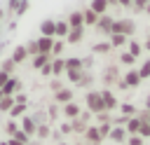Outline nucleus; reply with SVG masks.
<instances>
[{
  "label": "nucleus",
  "mask_w": 150,
  "mask_h": 145,
  "mask_svg": "<svg viewBox=\"0 0 150 145\" xmlns=\"http://www.w3.org/2000/svg\"><path fill=\"white\" fill-rule=\"evenodd\" d=\"M112 33H120V35H124V37H131V35L136 33V21H134V19H115ZM112 33H110V35H112Z\"/></svg>",
  "instance_id": "nucleus-1"
},
{
  "label": "nucleus",
  "mask_w": 150,
  "mask_h": 145,
  "mask_svg": "<svg viewBox=\"0 0 150 145\" xmlns=\"http://www.w3.org/2000/svg\"><path fill=\"white\" fill-rule=\"evenodd\" d=\"M84 103H87V110H89L91 115L105 112V110H103V98H101V91H87Z\"/></svg>",
  "instance_id": "nucleus-2"
},
{
  "label": "nucleus",
  "mask_w": 150,
  "mask_h": 145,
  "mask_svg": "<svg viewBox=\"0 0 150 145\" xmlns=\"http://www.w3.org/2000/svg\"><path fill=\"white\" fill-rule=\"evenodd\" d=\"M101 98H103V110L105 112H112L115 108H120V103H117V98L110 89H101Z\"/></svg>",
  "instance_id": "nucleus-3"
},
{
  "label": "nucleus",
  "mask_w": 150,
  "mask_h": 145,
  "mask_svg": "<svg viewBox=\"0 0 150 145\" xmlns=\"http://www.w3.org/2000/svg\"><path fill=\"white\" fill-rule=\"evenodd\" d=\"M112 23H115V19L108 16V14H103V16H98V23H96L94 28H96L98 33H103V35L110 37V33H112Z\"/></svg>",
  "instance_id": "nucleus-4"
},
{
  "label": "nucleus",
  "mask_w": 150,
  "mask_h": 145,
  "mask_svg": "<svg viewBox=\"0 0 150 145\" xmlns=\"http://www.w3.org/2000/svg\"><path fill=\"white\" fill-rule=\"evenodd\" d=\"M61 115L66 117V119H77L80 115H82V110H80V105L75 103V101H70V103H66V105H61Z\"/></svg>",
  "instance_id": "nucleus-5"
},
{
  "label": "nucleus",
  "mask_w": 150,
  "mask_h": 145,
  "mask_svg": "<svg viewBox=\"0 0 150 145\" xmlns=\"http://www.w3.org/2000/svg\"><path fill=\"white\" fill-rule=\"evenodd\" d=\"M40 35L42 37H56V21L54 19L40 21Z\"/></svg>",
  "instance_id": "nucleus-6"
},
{
  "label": "nucleus",
  "mask_w": 150,
  "mask_h": 145,
  "mask_svg": "<svg viewBox=\"0 0 150 145\" xmlns=\"http://www.w3.org/2000/svg\"><path fill=\"white\" fill-rule=\"evenodd\" d=\"M19 89H21V82H19V77H14V75H12V77L5 82V87H2L0 91H2L5 96H16V94H19Z\"/></svg>",
  "instance_id": "nucleus-7"
},
{
  "label": "nucleus",
  "mask_w": 150,
  "mask_h": 145,
  "mask_svg": "<svg viewBox=\"0 0 150 145\" xmlns=\"http://www.w3.org/2000/svg\"><path fill=\"white\" fill-rule=\"evenodd\" d=\"M82 136H84L87 145H101V143H103V138H101V133H98V126H87V131H84Z\"/></svg>",
  "instance_id": "nucleus-8"
},
{
  "label": "nucleus",
  "mask_w": 150,
  "mask_h": 145,
  "mask_svg": "<svg viewBox=\"0 0 150 145\" xmlns=\"http://www.w3.org/2000/svg\"><path fill=\"white\" fill-rule=\"evenodd\" d=\"M19 129L33 138V136H35V131H38V124H35V119H33L30 115H23V117H21V126H19Z\"/></svg>",
  "instance_id": "nucleus-9"
},
{
  "label": "nucleus",
  "mask_w": 150,
  "mask_h": 145,
  "mask_svg": "<svg viewBox=\"0 0 150 145\" xmlns=\"http://www.w3.org/2000/svg\"><path fill=\"white\" fill-rule=\"evenodd\" d=\"M112 143H117V145H122V143H127V138H129V133H127V129L124 126H112L110 129V136H108Z\"/></svg>",
  "instance_id": "nucleus-10"
},
{
  "label": "nucleus",
  "mask_w": 150,
  "mask_h": 145,
  "mask_svg": "<svg viewBox=\"0 0 150 145\" xmlns=\"http://www.w3.org/2000/svg\"><path fill=\"white\" fill-rule=\"evenodd\" d=\"M122 77H120V72H117V68L115 65H108L105 68V72H103V84L105 87H110V84H117Z\"/></svg>",
  "instance_id": "nucleus-11"
},
{
  "label": "nucleus",
  "mask_w": 150,
  "mask_h": 145,
  "mask_svg": "<svg viewBox=\"0 0 150 145\" xmlns=\"http://www.w3.org/2000/svg\"><path fill=\"white\" fill-rule=\"evenodd\" d=\"M54 40L56 37H38V54H49L52 56V47H54Z\"/></svg>",
  "instance_id": "nucleus-12"
},
{
  "label": "nucleus",
  "mask_w": 150,
  "mask_h": 145,
  "mask_svg": "<svg viewBox=\"0 0 150 145\" xmlns=\"http://www.w3.org/2000/svg\"><path fill=\"white\" fill-rule=\"evenodd\" d=\"M73 101V89H59L56 94H54V103L56 105H66V103H70Z\"/></svg>",
  "instance_id": "nucleus-13"
},
{
  "label": "nucleus",
  "mask_w": 150,
  "mask_h": 145,
  "mask_svg": "<svg viewBox=\"0 0 150 145\" xmlns=\"http://www.w3.org/2000/svg\"><path fill=\"white\" fill-rule=\"evenodd\" d=\"M66 21H68L70 28H84V19H82V12H80V9H77V12H70Z\"/></svg>",
  "instance_id": "nucleus-14"
},
{
  "label": "nucleus",
  "mask_w": 150,
  "mask_h": 145,
  "mask_svg": "<svg viewBox=\"0 0 150 145\" xmlns=\"http://www.w3.org/2000/svg\"><path fill=\"white\" fill-rule=\"evenodd\" d=\"M122 80H124V84H127V87H138V84L143 82V80H141V75H138V70H134V68H131V70H127V75H124Z\"/></svg>",
  "instance_id": "nucleus-15"
},
{
  "label": "nucleus",
  "mask_w": 150,
  "mask_h": 145,
  "mask_svg": "<svg viewBox=\"0 0 150 145\" xmlns=\"http://www.w3.org/2000/svg\"><path fill=\"white\" fill-rule=\"evenodd\" d=\"M82 37H84V28H70L68 35H66V42L77 44V42H82Z\"/></svg>",
  "instance_id": "nucleus-16"
},
{
  "label": "nucleus",
  "mask_w": 150,
  "mask_h": 145,
  "mask_svg": "<svg viewBox=\"0 0 150 145\" xmlns=\"http://www.w3.org/2000/svg\"><path fill=\"white\" fill-rule=\"evenodd\" d=\"M9 58H12V61H14L16 65H19V63H23V61L28 58V51H26V47H23V44L14 47V51H12V56H9Z\"/></svg>",
  "instance_id": "nucleus-17"
},
{
  "label": "nucleus",
  "mask_w": 150,
  "mask_h": 145,
  "mask_svg": "<svg viewBox=\"0 0 150 145\" xmlns=\"http://www.w3.org/2000/svg\"><path fill=\"white\" fill-rule=\"evenodd\" d=\"M108 7H110V5H108L105 0H91V2H89V9H91V12H96L98 16L108 14Z\"/></svg>",
  "instance_id": "nucleus-18"
},
{
  "label": "nucleus",
  "mask_w": 150,
  "mask_h": 145,
  "mask_svg": "<svg viewBox=\"0 0 150 145\" xmlns=\"http://www.w3.org/2000/svg\"><path fill=\"white\" fill-rule=\"evenodd\" d=\"M52 61V56L49 54H38V56H33V61H30V65L35 68V70H42L47 63Z\"/></svg>",
  "instance_id": "nucleus-19"
},
{
  "label": "nucleus",
  "mask_w": 150,
  "mask_h": 145,
  "mask_svg": "<svg viewBox=\"0 0 150 145\" xmlns=\"http://www.w3.org/2000/svg\"><path fill=\"white\" fill-rule=\"evenodd\" d=\"M66 72V58H52V75L54 77H59V75H63Z\"/></svg>",
  "instance_id": "nucleus-20"
},
{
  "label": "nucleus",
  "mask_w": 150,
  "mask_h": 145,
  "mask_svg": "<svg viewBox=\"0 0 150 145\" xmlns=\"http://www.w3.org/2000/svg\"><path fill=\"white\" fill-rule=\"evenodd\" d=\"M82 19H84V28H87V26H96V23H98V14H96V12H91L89 7H87V9H82Z\"/></svg>",
  "instance_id": "nucleus-21"
},
{
  "label": "nucleus",
  "mask_w": 150,
  "mask_h": 145,
  "mask_svg": "<svg viewBox=\"0 0 150 145\" xmlns=\"http://www.w3.org/2000/svg\"><path fill=\"white\" fill-rule=\"evenodd\" d=\"M127 51H129L134 58H138V56H141V51H143V44H141L138 40H129V42H127Z\"/></svg>",
  "instance_id": "nucleus-22"
},
{
  "label": "nucleus",
  "mask_w": 150,
  "mask_h": 145,
  "mask_svg": "<svg viewBox=\"0 0 150 145\" xmlns=\"http://www.w3.org/2000/svg\"><path fill=\"white\" fill-rule=\"evenodd\" d=\"M26 108H28V105H23V103H14V108L7 112L9 119H21V117L26 115Z\"/></svg>",
  "instance_id": "nucleus-23"
},
{
  "label": "nucleus",
  "mask_w": 150,
  "mask_h": 145,
  "mask_svg": "<svg viewBox=\"0 0 150 145\" xmlns=\"http://www.w3.org/2000/svg\"><path fill=\"white\" fill-rule=\"evenodd\" d=\"M124 126H127V133H129V136H138V129H141V119H138V117H131V119H129Z\"/></svg>",
  "instance_id": "nucleus-24"
},
{
  "label": "nucleus",
  "mask_w": 150,
  "mask_h": 145,
  "mask_svg": "<svg viewBox=\"0 0 150 145\" xmlns=\"http://www.w3.org/2000/svg\"><path fill=\"white\" fill-rule=\"evenodd\" d=\"M68 30H70L68 21H56V40H66Z\"/></svg>",
  "instance_id": "nucleus-25"
},
{
  "label": "nucleus",
  "mask_w": 150,
  "mask_h": 145,
  "mask_svg": "<svg viewBox=\"0 0 150 145\" xmlns=\"http://www.w3.org/2000/svg\"><path fill=\"white\" fill-rule=\"evenodd\" d=\"M108 42H110V47H124V44L129 42V37H124V35H120V33H112Z\"/></svg>",
  "instance_id": "nucleus-26"
},
{
  "label": "nucleus",
  "mask_w": 150,
  "mask_h": 145,
  "mask_svg": "<svg viewBox=\"0 0 150 145\" xmlns=\"http://www.w3.org/2000/svg\"><path fill=\"white\" fill-rule=\"evenodd\" d=\"M66 70H84L82 68V58H77V56L66 58Z\"/></svg>",
  "instance_id": "nucleus-27"
},
{
  "label": "nucleus",
  "mask_w": 150,
  "mask_h": 145,
  "mask_svg": "<svg viewBox=\"0 0 150 145\" xmlns=\"http://www.w3.org/2000/svg\"><path fill=\"white\" fill-rule=\"evenodd\" d=\"M49 136H52L49 124H40V126H38V131H35V138H38V140H45V138H49Z\"/></svg>",
  "instance_id": "nucleus-28"
},
{
  "label": "nucleus",
  "mask_w": 150,
  "mask_h": 145,
  "mask_svg": "<svg viewBox=\"0 0 150 145\" xmlns=\"http://www.w3.org/2000/svg\"><path fill=\"white\" fill-rule=\"evenodd\" d=\"M14 96H2V101H0V112H9L12 108H14Z\"/></svg>",
  "instance_id": "nucleus-29"
},
{
  "label": "nucleus",
  "mask_w": 150,
  "mask_h": 145,
  "mask_svg": "<svg viewBox=\"0 0 150 145\" xmlns=\"http://www.w3.org/2000/svg\"><path fill=\"white\" fill-rule=\"evenodd\" d=\"M110 49H112V47H110V42H96V44L91 47V51H94V54H108Z\"/></svg>",
  "instance_id": "nucleus-30"
},
{
  "label": "nucleus",
  "mask_w": 150,
  "mask_h": 145,
  "mask_svg": "<svg viewBox=\"0 0 150 145\" xmlns=\"http://www.w3.org/2000/svg\"><path fill=\"white\" fill-rule=\"evenodd\" d=\"M14 68H16V63H14L12 58H5V61L0 63V70L7 72V75H14Z\"/></svg>",
  "instance_id": "nucleus-31"
},
{
  "label": "nucleus",
  "mask_w": 150,
  "mask_h": 145,
  "mask_svg": "<svg viewBox=\"0 0 150 145\" xmlns=\"http://www.w3.org/2000/svg\"><path fill=\"white\" fill-rule=\"evenodd\" d=\"M82 75H84V70H66V77H68L73 84H77V82L82 80Z\"/></svg>",
  "instance_id": "nucleus-32"
},
{
  "label": "nucleus",
  "mask_w": 150,
  "mask_h": 145,
  "mask_svg": "<svg viewBox=\"0 0 150 145\" xmlns=\"http://www.w3.org/2000/svg\"><path fill=\"white\" fill-rule=\"evenodd\" d=\"M120 110H122V115H124V117H136V112H138L131 103H122V105H120Z\"/></svg>",
  "instance_id": "nucleus-33"
},
{
  "label": "nucleus",
  "mask_w": 150,
  "mask_h": 145,
  "mask_svg": "<svg viewBox=\"0 0 150 145\" xmlns=\"http://www.w3.org/2000/svg\"><path fill=\"white\" fill-rule=\"evenodd\" d=\"M138 75H141V80H148V77H150V58H145V61L141 63Z\"/></svg>",
  "instance_id": "nucleus-34"
},
{
  "label": "nucleus",
  "mask_w": 150,
  "mask_h": 145,
  "mask_svg": "<svg viewBox=\"0 0 150 145\" xmlns=\"http://www.w3.org/2000/svg\"><path fill=\"white\" fill-rule=\"evenodd\" d=\"M23 47H26V51H28V56H30V58H33V56H38V40H30V42H26Z\"/></svg>",
  "instance_id": "nucleus-35"
},
{
  "label": "nucleus",
  "mask_w": 150,
  "mask_h": 145,
  "mask_svg": "<svg viewBox=\"0 0 150 145\" xmlns=\"http://www.w3.org/2000/svg\"><path fill=\"white\" fill-rule=\"evenodd\" d=\"M63 51V40H54V47H52V58H59Z\"/></svg>",
  "instance_id": "nucleus-36"
},
{
  "label": "nucleus",
  "mask_w": 150,
  "mask_h": 145,
  "mask_svg": "<svg viewBox=\"0 0 150 145\" xmlns=\"http://www.w3.org/2000/svg\"><path fill=\"white\" fill-rule=\"evenodd\" d=\"M28 7H30V2H28V0H21V2H19V7H16V12H14V16H16V19H19V16H23V14L28 12Z\"/></svg>",
  "instance_id": "nucleus-37"
},
{
  "label": "nucleus",
  "mask_w": 150,
  "mask_h": 145,
  "mask_svg": "<svg viewBox=\"0 0 150 145\" xmlns=\"http://www.w3.org/2000/svg\"><path fill=\"white\" fill-rule=\"evenodd\" d=\"M120 63H124V65H134V63H136V58H134L129 51H122V54H120Z\"/></svg>",
  "instance_id": "nucleus-38"
},
{
  "label": "nucleus",
  "mask_w": 150,
  "mask_h": 145,
  "mask_svg": "<svg viewBox=\"0 0 150 145\" xmlns=\"http://www.w3.org/2000/svg\"><path fill=\"white\" fill-rule=\"evenodd\" d=\"M5 131H7V133H9V138H12V136L19 131V124H16V119H9V122L5 124Z\"/></svg>",
  "instance_id": "nucleus-39"
},
{
  "label": "nucleus",
  "mask_w": 150,
  "mask_h": 145,
  "mask_svg": "<svg viewBox=\"0 0 150 145\" xmlns=\"http://www.w3.org/2000/svg\"><path fill=\"white\" fill-rule=\"evenodd\" d=\"M12 138H16V140H19L21 145H28V143H30V136H28V133H23L21 129H19V131H16V133H14Z\"/></svg>",
  "instance_id": "nucleus-40"
},
{
  "label": "nucleus",
  "mask_w": 150,
  "mask_h": 145,
  "mask_svg": "<svg viewBox=\"0 0 150 145\" xmlns=\"http://www.w3.org/2000/svg\"><path fill=\"white\" fill-rule=\"evenodd\" d=\"M91 82H94V77H91V72H87V70H84V75H82V80L77 82V87H89Z\"/></svg>",
  "instance_id": "nucleus-41"
},
{
  "label": "nucleus",
  "mask_w": 150,
  "mask_h": 145,
  "mask_svg": "<svg viewBox=\"0 0 150 145\" xmlns=\"http://www.w3.org/2000/svg\"><path fill=\"white\" fill-rule=\"evenodd\" d=\"M138 136H141V138H150V124H148V122H141Z\"/></svg>",
  "instance_id": "nucleus-42"
},
{
  "label": "nucleus",
  "mask_w": 150,
  "mask_h": 145,
  "mask_svg": "<svg viewBox=\"0 0 150 145\" xmlns=\"http://www.w3.org/2000/svg\"><path fill=\"white\" fill-rule=\"evenodd\" d=\"M47 115H49V119H56L59 115H61V108L54 103V105H49V110H47Z\"/></svg>",
  "instance_id": "nucleus-43"
},
{
  "label": "nucleus",
  "mask_w": 150,
  "mask_h": 145,
  "mask_svg": "<svg viewBox=\"0 0 150 145\" xmlns=\"http://www.w3.org/2000/svg\"><path fill=\"white\" fill-rule=\"evenodd\" d=\"M110 129H112V124H98V133H101V138H108V136H110Z\"/></svg>",
  "instance_id": "nucleus-44"
},
{
  "label": "nucleus",
  "mask_w": 150,
  "mask_h": 145,
  "mask_svg": "<svg viewBox=\"0 0 150 145\" xmlns=\"http://www.w3.org/2000/svg\"><path fill=\"white\" fill-rule=\"evenodd\" d=\"M127 145H143V138L141 136H129L127 138Z\"/></svg>",
  "instance_id": "nucleus-45"
},
{
  "label": "nucleus",
  "mask_w": 150,
  "mask_h": 145,
  "mask_svg": "<svg viewBox=\"0 0 150 145\" xmlns=\"http://www.w3.org/2000/svg\"><path fill=\"white\" fill-rule=\"evenodd\" d=\"M68 133H73V126H70V122L61 124V136H68Z\"/></svg>",
  "instance_id": "nucleus-46"
},
{
  "label": "nucleus",
  "mask_w": 150,
  "mask_h": 145,
  "mask_svg": "<svg viewBox=\"0 0 150 145\" xmlns=\"http://www.w3.org/2000/svg\"><path fill=\"white\" fill-rule=\"evenodd\" d=\"M14 101H16V103H23V105H28V96H26V94H16V96H14Z\"/></svg>",
  "instance_id": "nucleus-47"
},
{
  "label": "nucleus",
  "mask_w": 150,
  "mask_h": 145,
  "mask_svg": "<svg viewBox=\"0 0 150 145\" xmlns=\"http://www.w3.org/2000/svg\"><path fill=\"white\" fill-rule=\"evenodd\" d=\"M19 2H21V0H9V2H7V9L14 14V12H16V7H19Z\"/></svg>",
  "instance_id": "nucleus-48"
},
{
  "label": "nucleus",
  "mask_w": 150,
  "mask_h": 145,
  "mask_svg": "<svg viewBox=\"0 0 150 145\" xmlns=\"http://www.w3.org/2000/svg\"><path fill=\"white\" fill-rule=\"evenodd\" d=\"M40 75H45V77H49V75H52V61H49V63H47V65L40 70Z\"/></svg>",
  "instance_id": "nucleus-49"
},
{
  "label": "nucleus",
  "mask_w": 150,
  "mask_h": 145,
  "mask_svg": "<svg viewBox=\"0 0 150 145\" xmlns=\"http://www.w3.org/2000/svg\"><path fill=\"white\" fill-rule=\"evenodd\" d=\"M49 87H52V91H54V94H56V91H59V89H63V87H61V82H59V80H52V84H49Z\"/></svg>",
  "instance_id": "nucleus-50"
},
{
  "label": "nucleus",
  "mask_w": 150,
  "mask_h": 145,
  "mask_svg": "<svg viewBox=\"0 0 150 145\" xmlns=\"http://www.w3.org/2000/svg\"><path fill=\"white\" fill-rule=\"evenodd\" d=\"M9 77H12V75H7V72H2V70H0V89L5 87V82H7Z\"/></svg>",
  "instance_id": "nucleus-51"
},
{
  "label": "nucleus",
  "mask_w": 150,
  "mask_h": 145,
  "mask_svg": "<svg viewBox=\"0 0 150 145\" xmlns=\"http://www.w3.org/2000/svg\"><path fill=\"white\" fill-rule=\"evenodd\" d=\"M120 7H131V0H117Z\"/></svg>",
  "instance_id": "nucleus-52"
},
{
  "label": "nucleus",
  "mask_w": 150,
  "mask_h": 145,
  "mask_svg": "<svg viewBox=\"0 0 150 145\" xmlns=\"http://www.w3.org/2000/svg\"><path fill=\"white\" fill-rule=\"evenodd\" d=\"M7 145H21V143H19L16 138H9V140H7Z\"/></svg>",
  "instance_id": "nucleus-53"
},
{
  "label": "nucleus",
  "mask_w": 150,
  "mask_h": 145,
  "mask_svg": "<svg viewBox=\"0 0 150 145\" xmlns=\"http://www.w3.org/2000/svg\"><path fill=\"white\" fill-rule=\"evenodd\" d=\"M2 19H5V9H0V26H2Z\"/></svg>",
  "instance_id": "nucleus-54"
},
{
  "label": "nucleus",
  "mask_w": 150,
  "mask_h": 145,
  "mask_svg": "<svg viewBox=\"0 0 150 145\" xmlns=\"http://www.w3.org/2000/svg\"><path fill=\"white\" fill-rule=\"evenodd\" d=\"M145 108H148V112H150V96H148V101H145Z\"/></svg>",
  "instance_id": "nucleus-55"
},
{
  "label": "nucleus",
  "mask_w": 150,
  "mask_h": 145,
  "mask_svg": "<svg viewBox=\"0 0 150 145\" xmlns=\"http://www.w3.org/2000/svg\"><path fill=\"white\" fill-rule=\"evenodd\" d=\"M145 49L150 51V35H148V42H145Z\"/></svg>",
  "instance_id": "nucleus-56"
},
{
  "label": "nucleus",
  "mask_w": 150,
  "mask_h": 145,
  "mask_svg": "<svg viewBox=\"0 0 150 145\" xmlns=\"http://www.w3.org/2000/svg\"><path fill=\"white\" fill-rule=\"evenodd\" d=\"M105 2H108V5H117V0H105Z\"/></svg>",
  "instance_id": "nucleus-57"
},
{
  "label": "nucleus",
  "mask_w": 150,
  "mask_h": 145,
  "mask_svg": "<svg viewBox=\"0 0 150 145\" xmlns=\"http://www.w3.org/2000/svg\"><path fill=\"white\" fill-rule=\"evenodd\" d=\"M0 145H7V140H0Z\"/></svg>",
  "instance_id": "nucleus-58"
},
{
  "label": "nucleus",
  "mask_w": 150,
  "mask_h": 145,
  "mask_svg": "<svg viewBox=\"0 0 150 145\" xmlns=\"http://www.w3.org/2000/svg\"><path fill=\"white\" fill-rule=\"evenodd\" d=\"M2 96H5V94H2V91H0V101H2Z\"/></svg>",
  "instance_id": "nucleus-59"
},
{
  "label": "nucleus",
  "mask_w": 150,
  "mask_h": 145,
  "mask_svg": "<svg viewBox=\"0 0 150 145\" xmlns=\"http://www.w3.org/2000/svg\"><path fill=\"white\" fill-rule=\"evenodd\" d=\"M28 145H38V143H33V140H30V143H28Z\"/></svg>",
  "instance_id": "nucleus-60"
},
{
  "label": "nucleus",
  "mask_w": 150,
  "mask_h": 145,
  "mask_svg": "<svg viewBox=\"0 0 150 145\" xmlns=\"http://www.w3.org/2000/svg\"><path fill=\"white\" fill-rule=\"evenodd\" d=\"M59 145H68V143H59Z\"/></svg>",
  "instance_id": "nucleus-61"
},
{
  "label": "nucleus",
  "mask_w": 150,
  "mask_h": 145,
  "mask_svg": "<svg viewBox=\"0 0 150 145\" xmlns=\"http://www.w3.org/2000/svg\"><path fill=\"white\" fill-rule=\"evenodd\" d=\"M148 124H150V117H148Z\"/></svg>",
  "instance_id": "nucleus-62"
},
{
  "label": "nucleus",
  "mask_w": 150,
  "mask_h": 145,
  "mask_svg": "<svg viewBox=\"0 0 150 145\" xmlns=\"http://www.w3.org/2000/svg\"><path fill=\"white\" fill-rule=\"evenodd\" d=\"M0 28H2V26H0Z\"/></svg>",
  "instance_id": "nucleus-63"
},
{
  "label": "nucleus",
  "mask_w": 150,
  "mask_h": 145,
  "mask_svg": "<svg viewBox=\"0 0 150 145\" xmlns=\"http://www.w3.org/2000/svg\"><path fill=\"white\" fill-rule=\"evenodd\" d=\"M131 2H134V0H131Z\"/></svg>",
  "instance_id": "nucleus-64"
}]
</instances>
